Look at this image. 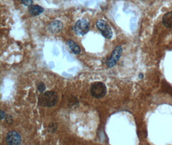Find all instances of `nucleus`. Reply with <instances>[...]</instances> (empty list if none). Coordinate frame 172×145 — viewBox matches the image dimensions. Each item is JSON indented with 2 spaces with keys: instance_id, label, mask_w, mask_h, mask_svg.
<instances>
[{
  "instance_id": "obj_1",
  "label": "nucleus",
  "mask_w": 172,
  "mask_h": 145,
  "mask_svg": "<svg viewBox=\"0 0 172 145\" xmlns=\"http://www.w3.org/2000/svg\"><path fill=\"white\" fill-rule=\"evenodd\" d=\"M58 101V96L54 91H46L39 97V104L45 107H52L55 106Z\"/></svg>"
},
{
  "instance_id": "obj_2",
  "label": "nucleus",
  "mask_w": 172,
  "mask_h": 145,
  "mask_svg": "<svg viewBox=\"0 0 172 145\" xmlns=\"http://www.w3.org/2000/svg\"><path fill=\"white\" fill-rule=\"evenodd\" d=\"M107 92V87L103 82H94L90 87V93L93 97L96 98H102Z\"/></svg>"
},
{
  "instance_id": "obj_3",
  "label": "nucleus",
  "mask_w": 172,
  "mask_h": 145,
  "mask_svg": "<svg viewBox=\"0 0 172 145\" xmlns=\"http://www.w3.org/2000/svg\"><path fill=\"white\" fill-rule=\"evenodd\" d=\"M90 28V23L85 19L78 20L74 26V30L77 36H84L87 34Z\"/></svg>"
},
{
  "instance_id": "obj_4",
  "label": "nucleus",
  "mask_w": 172,
  "mask_h": 145,
  "mask_svg": "<svg viewBox=\"0 0 172 145\" xmlns=\"http://www.w3.org/2000/svg\"><path fill=\"white\" fill-rule=\"evenodd\" d=\"M96 26L105 38L110 39L112 37V29L107 21L100 19L97 21Z\"/></svg>"
},
{
  "instance_id": "obj_5",
  "label": "nucleus",
  "mask_w": 172,
  "mask_h": 145,
  "mask_svg": "<svg viewBox=\"0 0 172 145\" xmlns=\"http://www.w3.org/2000/svg\"><path fill=\"white\" fill-rule=\"evenodd\" d=\"M123 52V48L121 46H117L113 51L110 58L107 61V65L109 68H112L117 63Z\"/></svg>"
},
{
  "instance_id": "obj_6",
  "label": "nucleus",
  "mask_w": 172,
  "mask_h": 145,
  "mask_svg": "<svg viewBox=\"0 0 172 145\" xmlns=\"http://www.w3.org/2000/svg\"><path fill=\"white\" fill-rule=\"evenodd\" d=\"M7 144L12 145H18L21 143V136L18 132L10 131L8 133L6 137Z\"/></svg>"
},
{
  "instance_id": "obj_7",
  "label": "nucleus",
  "mask_w": 172,
  "mask_h": 145,
  "mask_svg": "<svg viewBox=\"0 0 172 145\" xmlns=\"http://www.w3.org/2000/svg\"><path fill=\"white\" fill-rule=\"evenodd\" d=\"M62 29V23L60 21H54L49 25V29L52 33H58Z\"/></svg>"
},
{
  "instance_id": "obj_8",
  "label": "nucleus",
  "mask_w": 172,
  "mask_h": 145,
  "mask_svg": "<svg viewBox=\"0 0 172 145\" xmlns=\"http://www.w3.org/2000/svg\"><path fill=\"white\" fill-rule=\"evenodd\" d=\"M162 23L167 28H172V12H169L164 15Z\"/></svg>"
},
{
  "instance_id": "obj_9",
  "label": "nucleus",
  "mask_w": 172,
  "mask_h": 145,
  "mask_svg": "<svg viewBox=\"0 0 172 145\" xmlns=\"http://www.w3.org/2000/svg\"><path fill=\"white\" fill-rule=\"evenodd\" d=\"M29 13L30 14H32L34 16L40 15L43 12V8L39 6V5H31L29 7Z\"/></svg>"
},
{
  "instance_id": "obj_10",
  "label": "nucleus",
  "mask_w": 172,
  "mask_h": 145,
  "mask_svg": "<svg viewBox=\"0 0 172 145\" xmlns=\"http://www.w3.org/2000/svg\"><path fill=\"white\" fill-rule=\"evenodd\" d=\"M68 45L69 46V48L72 50V52L75 54H79L81 52V49L79 46L73 40H68Z\"/></svg>"
},
{
  "instance_id": "obj_11",
  "label": "nucleus",
  "mask_w": 172,
  "mask_h": 145,
  "mask_svg": "<svg viewBox=\"0 0 172 145\" xmlns=\"http://www.w3.org/2000/svg\"><path fill=\"white\" fill-rule=\"evenodd\" d=\"M37 89H38V91H40V92H43L45 91V89H46V87H45V85L43 83H40L38 85H37Z\"/></svg>"
},
{
  "instance_id": "obj_12",
  "label": "nucleus",
  "mask_w": 172,
  "mask_h": 145,
  "mask_svg": "<svg viewBox=\"0 0 172 145\" xmlns=\"http://www.w3.org/2000/svg\"><path fill=\"white\" fill-rule=\"evenodd\" d=\"M163 88L166 90V91L167 92H168L169 93L172 95V88L170 87L169 85H168L167 83H165L163 85Z\"/></svg>"
},
{
  "instance_id": "obj_13",
  "label": "nucleus",
  "mask_w": 172,
  "mask_h": 145,
  "mask_svg": "<svg viewBox=\"0 0 172 145\" xmlns=\"http://www.w3.org/2000/svg\"><path fill=\"white\" fill-rule=\"evenodd\" d=\"M21 1L23 5L25 6H28V7H30L32 5V3H33L32 0H21Z\"/></svg>"
},
{
  "instance_id": "obj_14",
  "label": "nucleus",
  "mask_w": 172,
  "mask_h": 145,
  "mask_svg": "<svg viewBox=\"0 0 172 145\" xmlns=\"http://www.w3.org/2000/svg\"><path fill=\"white\" fill-rule=\"evenodd\" d=\"M5 112L3 110H1V119H4V117H5Z\"/></svg>"
}]
</instances>
